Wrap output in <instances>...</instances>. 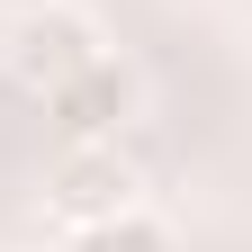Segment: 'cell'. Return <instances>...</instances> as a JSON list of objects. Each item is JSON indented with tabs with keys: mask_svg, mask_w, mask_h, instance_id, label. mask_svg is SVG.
<instances>
[{
	"mask_svg": "<svg viewBox=\"0 0 252 252\" xmlns=\"http://www.w3.org/2000/svg\"><path fill=\"white\" fill-rule=\"evenodd\" d=\"M45 207L63 216V225H90V216L135 207V162L117 153V135H99V144H63V162H54V180H45Z\"/></svg>",
	"mask_w": 252,
	"mask_h": 252,
	"instance_id": "obj_2",
	"label": "cell"
},
{
	"mask_svg": "<svg viewBox=\"0 0 252 252\" xmlns=\"http://www.w3.org/2000/svg\"><path fill=\"white\" fill-rule=\"evenodd\" d=\"M45 108H54V126H63V144H99V135H117V126L135 117V63H117V54L72 63V72L45 90Z\"/></svg>",
	"mask_w": 252,
	"mask_h": 252,
	"instance_id": "obj_1",
	"label": "cell"
},
{
	"mask_svg": "<svg viewBox=\"0 0 252 252\" xmlns=\"http://www.w3.org/2000/svg\"><path fill=\"white\" fill-rule=\"evenodd\" d=\"M72 252H171V225L153 207H117V216L72 225Z\"/></svg>",
	"mask_w": 252,
	"mask_h": 252,
	"instance_id": "obj_4",
	"label": "cell"
},
{
	"mask_svg": "<svg viewBox=\"0 0 252 252\" xmlns=\"http://www.w3.org/2000/svg\"><path fill=\"white\" fill-rule=\"evenodd\" d=\"M0 54H9V72L45 99V90L72 72V63H90V54H99V27H90L81 9H63V0H45V9H27V18L9 27V45H0Z\"/></svg>",
	"mask_w": 252,
	"mask_h": 252,
	"instance_id": "obj_3",
	"label": "cell"
}]
</instances>
